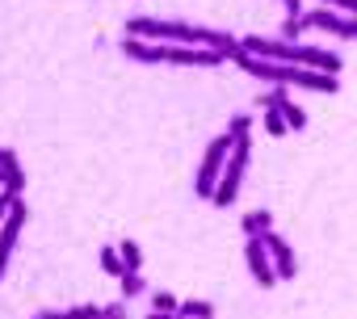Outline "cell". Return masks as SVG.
<instances>
[{"label":"cell","mask_w":357,"mask_h":319,"mask_svg":"<svg viewBox=\"0 0 357 319\" xmlns=\"http://www.w3.org/2000/svg\"><path fill=\"white\" fill-rule=\"evenodd\" d=\"M97 311H101V306H93V302H76V306H68V311H38V315H30V319H97Z\"/></svg>","instance_id":"2e32d148"},{"label":"cell","mask_w":357,"mask_h":319,"mask_svg":"<svg viewBox=\"0 0 357 319\" xmlns=\"http://www.w3.org/2000/svg\"><path fill=\"white\" fill-rule=\"evenodd\" d=\"M0 189H5V169H0Z\"/></svg>","instance_id":"f1b7e54d"},{"label":"cell","mask_w":357,"mask_h":319,"mask_svg":"<svg viewBox=\"0 0 357 319\" xmlns=\"http://www.w3.org/2000/svg\"><path fill=\"white\" fill-rule=\"evenodd\" d=\"M298 26H303V30H324V34L344 38V42H357V17H344V13H332V9L298 13Z\"/></svg>","instance_id":"52a82bcc"},{"label":"cell","mask_w":357,"mask_h":319,"mask_svg":"<svg viewBox=\"0 0 357 319\" xmlns=\"http://www.w3.org/2000/svg\"><path fill=\"white\" fill-rule=\"evenodd\" d=\"M282 5H286V17H298L303 13V0H282Z\"/></svg>","instance_id":"4316f807"},{"label":"cell","mask_w":357,"mask_h":319,"mask_svg":"<svg viewBox=\"0 0 357 319\" xmlns=\"http://www.w3.org/2000/svg\"><path fill=\"white\" fill-rule=\"evenodd\" d=\"M244 260H248V273H252V281H257L261 290H273V286H278V273H273L269 252H265L261 240H248V244H244Z\"/></svg>","instance_id":"30bf717a"},{"label":"cell","mask_w":357,"mask_h":319,"mask_svg":"<svg viewBox=\"0 0 357 319\" xmlns=\"http://www.w3.org/2000/svg\"><path fill=\"white\" fill-rule=\"evenodd\" d=\"M278 38H282V42H298V38H303V26H298V17H286Z\"/></svg>","instance_id":"603a6c76"},{"label":"cell","mask_w":357,"mask_h":319,"mask_svg":"<svg viewBox=\"0 0 357 319\" xmlns=\"http://www.w3.org/2000/svg\"><path fill=\"white\" fill-rule=\"evenodd\" d=\"M126 38H147L160 47H215L227 51L236 38L211 26H190V22H160V17H130L126 22Z\"/></svg>","instance_id":"7a4b0ae2"},{"label":"cell","mask_w":357,"mask_h":319,"mask_svg":"<svg viewBox=\"0 0 357 319\" xmlns=\"http://www.w3.org/2000/svg\"><path fill=\"white\" fill-rule=\"evenodd\" d=\"M97 319H126V298H118V302L101 306V311H97Z\"/></svg>","instance_id":"d4e9b609"},{"label":"cell","mask_w":357,"mask_h":319,"mask_svg":"<svg viewBox=\"0 0 357 319\" xmlns=\"http://www.w3.org/2000/svg\"><path fill=\"white\" fill-rule=\"evenodd\" d=\"M223 134H227V139H252V118H248V114H236Z\"/></svg>","instance_id":"d6986e66"},{"label":"cell","mask_w":357,"mask_h":319,"mask_svg":"<svg viewBox=\"0 0 357 319\" xmlns=\"http://www.w3.org/2000/svg\"><path fill=\"white\" fill-rule=\"evenodd\" d=\"M101 273H109V277H122L126 269H122V256H118V248H101Z\"/></svg>","instance_id":"ffe728a7"},{"label":"cell","mask_w":357,"mask_h":319,"mask_svg":"<svg viewBox=\"0 0 357 319\" xmlns=\"http://www.w3.org/2000/svg\"><path fill=\"white\" fill-rule=\"evenodd\" d=\"M248 55L257 59H273V63H294V68H311V72H324V76H340L344 59L336 51H324V47H307V42H282V38H269V34H252V38H240Z\"/></svg>","instance_id":"3957f363"},{"label":"cell","mask_w":357,"mask_h":319,"mask_svg":"<svg viewBox=\"0 0 357 319\" xmlns=\"http://www.w3.org/2000/svg\"><path fill=\"white\" fill-rule=\"evenodd\" d=\"M143 319H176V311H147Z\"/></svg>","instance_id":"83f0119b"},{"label":"cell","mask_w":357,"mask_h":319,"mask_svg":"<svg viewBox=\"0 0 357 319\" xmlns=\"http://www.w3.org/2000/svg\"><path fill=\"white\" fill-rule=\"evenodd\" d=\"M118 256H122V269H126V273H139V269H143V248H139L135 240H122V244H118Z\"/></svg>","instance_id":"e0dca14e"},{"label":"cell","mask_w":357,"mask_h":319,"mask_svg":"<svg viewBox=\"0 0 357 319\" xmlns=\"http://www.w3.org/2000/svg\"><path fill=\"white\" fill-rule=\"evenodd\" d=\"M122 55L135 63H164V47L147 38H122Z\"/></svg>","instance_id":"8fae6325"},{"label":"cell","mask_w":357,"mask_h":319,"mask_svg":"<svg viewBox=\"0 0 357 319\" xmlns=\"http://www.w3.org/2000/svg\"><path fill=\"white\" fill-rule=\"evenodd\" d=\"M261 105H265V130H269L273 139L290 134V130H286V118H282V109H278V101H273V93H261Z\"/></svg>","instance_id":"5bb4252c"},{"label":"cell","mask_w":357,"mask_h":319,"mask_svg":"<svg viewBox=\"0 0 357 319\" xmlns=\"http://www.w3.org/2000/svg\"><path fill=\"white\" fill-rule=\"evenodd\" d=\"M227 63H236L240 72H248L252 80H265L273 88H307V93H340V76H324V72H311V68H294V63H273V59H257L244 51V42H231L227 47Z\"/></svg>","instance_id":"6da1fadb"},{"label":"cell","mask_w":357,"mask_h":319,"mask_svg":"<svg viewBox=\"0 0 357 319\" xmlns=\"http://www.w3.org/2000/svg\"><path fill=\"white\" fill-rule=\"evenodd\" d=\"M26 219H30L26 198H13L9 215L0 219V277L9 273V260H13V252H17V244H22V227H26Z\"/></svg>","instance_id":"8992f818"},{"label":"cell","mask_w":357,"mask_h":319,"mask_svg":"<svg viewBox=\"0 0 357 319\" xmlns=\"http://www.w3.org/2000/svg\"><path fill=\"white\" fill-rule=\"evenodd\" d=\"M240 231H244L248 240H257V235L273 231V215H269V210H248V215L240 219Z\"/></svg>","instance_id":"9a60e30c"},{"label":"cell","mask_w":357,"mask_h":319,"mask_svg":"<svg viewBox=\"0 0 357 319\" xmlns=\"http://www.w3.org/2000/svg\"><path fill=\"white\" fill-rule=\"evenodd\" d=\"M227 151H231V139H227V134H215V139L206 143V151H202V164H198V177H194V194H198L202 202L215 198V185H219V177H223V164H227Z\"/></svg>","instance_id":"5b68a950"},{"label":"cell","mask_w":357,"mask_h":319,"mask_svg":"<svg viewBox=\"0 0 357 319\" xmlns=\"http://www.w3.org/2000/svg\"><path fill=\"white\" fill-rule=\"evenodd\" d=\"M324 9H332V13H344V17H357V0H319Z\"/></svg>","instance_id":"7402d4cb"},{"label":"cell","mask_w":357,"mask_h":319,"mask_svg":"<svg viewBox=\"0 0 357 319\" xmlns=\"http://www.w3.org/2000/svg\"><path fill=\"white\" fill-rule=\"evenodd\" d=\"M13 198H22V194H5V189H0V219H5V215H9V206H13Z\"/></svg>","instance_id":"484cf974"},{"label":"cell","mask_w":357,"mask_h":319,"mask_svg":"<svg viewBox=\"0 0 357 319\" xmlns=\"http://www.w3.org/2000/svg\"><path fill=\"white\" fill-rule=\"evenodd\" d=\"M248 160H252V139H231V151H227L223 177H219V185H215V198H211L219 210L236 206V198H240V185H244V173H248Z\"/></svg>","instance_id":"277c9868"},{"label":"cell","mask_w":357,"mask_h":319,"mask_svg":"<svg viewBox=\"0 0 357 319\" xmlns=\"http://www.w3.org/2000/svg\"><path fill=\"white\" fill-rule=\"evenodd\" d=\"M176 315H190V319H215V302H206V298H190V302L176 306Z\"/></svg>","instance_id":"ac0fdd59"},{"label":"cell","mask_w":357,"mask_h":319,"mask_svg":"<svg viewBox=\"0 0 357 319\" xmlns=\"http://www.w3.org/2000/svg\"><path fill=\"white\" fill-rule=\"evenodd\" d=\"M176 306H181V302H176V294H151V311H176Z\"/></svg>","instance_id":"cb8c5ba5"},{"label":"cell","mask_w":357,"mask_h":319,"mask_svg":"<svg viewBox=\"0 0 357 319\" xmlns=\"http://www.w3.org/2000/svg\"><path fill=\"white\" fill-rule=\"evenodd\" d=\"M164 63H176V68H219V63H227V51H215V47H164Z\"/></svg>","instance_id":"9c48e42d"},{"label":"cell","mask_w":357,"mask_h":319,"mask_svg":"<svg viewBox=\"0 0 357 319\" xmlns=\"http://www.w3.org/2000/svg\"><path fill=\"white\" fill-rule=\"evenodd\" d=\"M257 240L265 244V252H269V265H273L278 281H294V277H298V256H294L290 240H286V235H278V231H265V235H257Z\"/></svg>","instance_id":"ba28073f"},{"label":"cell","mask_w":357,"mask_h":319,"mask_svg":"<svg viewBox=\"0 0 357 319\" xmlns=\"http://www.w3.org/2000/svg\"><path fill=\"white\" fill-rule=\"evenodd\" d=\"M273 101H278V109H282V118H286V130H303V126H307V109H303V105H294L286 93H273Z\"/></svg>","instance_id":"4fadbf2b"},{"label":"cell","mask_w":357,"mask_h":319,"mask_svg":"<svg viewBox=\"0 0 357 319\" xmlns=\"http://www.w3.org/2000/svg\"><path fill=\"white\" fill-rule=\"evenodd\" d=\"M176 319H190V315H176Z\"/></svg>","instance_id":"f546056e"},{"label":"cell","mask_w":357,"mask_h":319,"mask_svg":"<svg viewBox=\"0 0 357 319\" xmlns=\"http://www.w3.org/2000/svg\"><path fill=\"white\" fill-rule=\"evenodd\" d=\"M118 281H122V298H135V294H143V290H147L143 273H122Z\"/></svg>","instance_id":"44dd1931"},{"label":"cell","mask_w":357,"mask_h":319,"mask_svg":"<svg viewBox=\"0 0 357 319\" xmlns=\"http://www.w3.org/2000/svg\"><path fill=\"white\" fill-rule=\"evenodd\" d=\"M0 169H5V181H9L13 189H22V185H26V169H22V160H17V151H13V147H0Z\"/></svg>","instance_id":"7c38bea8"}]
</instances>
